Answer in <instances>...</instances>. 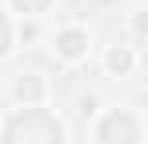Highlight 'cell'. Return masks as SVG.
<instances>
[{"label":"cell","instance_id":"1","mask_svg":"<svg viewBox=\"0 0 148 144\" xmlns=\"http://www.w3.org/2000/svg\"><path fill=\"white\" fill-rule=\"evenodd\" d=\"M0 144H64V124L44 108H16L0 124Z\"/></svg>","mask_w":148,"mask_h":144},{"label":"cell","instance_id":"2","mask_svg":"<svg viewBox=\"0 0 148 144\" xmlns=\"http://www.w3.org/2000/svg\"><path fill=\"white\" fill-rule=\"evenodd\" d=\"M96 144H140V120L128 108H108L92 128Z\"/></svg>","mask_w":148,"mask_h":144},{"label":"cell","instance_id":"3","mask_svg":"<svg viewBox=\"0 0 148 144\" xmlns=\"http://www.w3.org/2000/svg\"><path fill=\"white\" fill-rule=\"evenodd\" d=\"M88 52H92V36H88V28L68 24V28H60V32H56V56H60V60L80 64Z\"/></svg>","mask_w":148,"mask_h":144},{"label":"cell","instance_id":"4","mask_svg":"<svg viewBox=\"0 0 148 144\" xmlns=\"http://www.w3.org/2000/svg\"><path fill=\"white\" fill-rule=\"evenodd\" d=\"M16 100H20V108H40V100H44V80H40L36 72H20V80H16Z\"/></svg>","mask_w":148,"mask_h":144},{"label":"cell","instance_id":"5","mask_svg":"<svg viewBox=\"0 0 148 144\" xmlns=\"http://www.w3.org/2000/svg\"><path fill=\"white\" fill-rule=\"evenodd\" d=\"M104 68L112 72V76H128V72L136 68V52L128 44H112L108 52H104Z\"/></svg>","mask_w":148,"mask_h":144},{"label":"cell","instance_id":"6","mask_svg":"<svg viewBox=\"0 0 148 144\" xmlns=\"http://www.w3.org/2000/svg\"><path fill=\"white\" fill-rule=\"evenodd\" d=\"M12 4V12H20V16H40V12H48L52 0H8Z\"/></svg>","mask_w":148,"mask_h":144},{"label":"cell","instance_id":"7","mask_svg":"<svg viewBox=\"0 0 148 144\" xmlns=\"http://www.w3.org/2000/svg\"><path fill=\"white\" fill-rule=\"evenodd\" d=\"M8 48H12V20L0 12V56H4Z\"/></svg>","mask_w":148,"mask_h":144},{"label":"cell","instance_id":"8","mask_svg":"<svg viewBox=\"0 0 148 144\" xmlns=\"http://www.w3.org/2000/svg\"><path fill=\"white\" fill-rule=\"evenodd\" d=\"M132 32H136V36H140V40H148V12H132Z\"/></svg>","mask_w":148,"mask_h":144},{"label":"cell","instance_id":"9","mask_svg":"<svg viewBox=\"0 0 148 144\" xmlns=\"http://www.w3.org/2000/svg\"><path fill=\"white\" fill-rule=\"evenodd\" d=\"M36 36V24H20V40H32Z\"/></svg>","mask_w":148,"mask_h":144}]
</instances>
